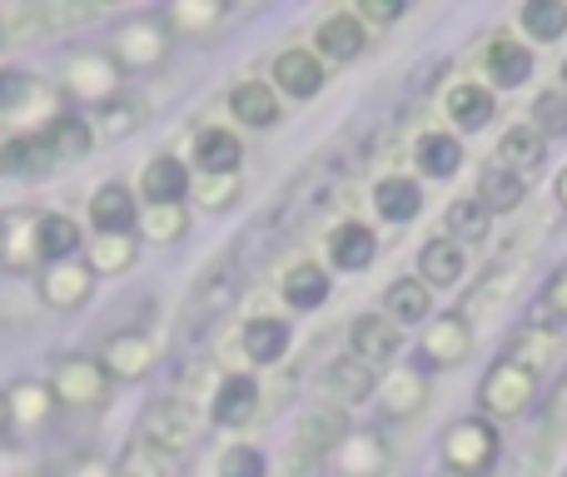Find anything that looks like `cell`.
I'll list each match as a JSON object with an SVG mask.
<instances>
[{"label": "cell", "mask_w": 567, "mask_h": 477, "mask_svg": "<svg viewBox=\"0 0 567 477\" xmlns=\"http://www.w3.org/2000/svg\"><path fill=\"white\" fill-rule=\"evenodd\" d=\"M498 458V428L483 418H463L443 433V463L458 477H483Z\"/></svg>", "instance_id": "6da1fadb"}, {"label": "cell", "mask_w": 567, "mask_h": 477, "mask_svg": "<svg viewBox=\"0 0 567 477\" xmlns=\"http://www.w3.org/2000/svg\"><path fill=\"white\" fill-rule=\"evenodd\" d=\"M140 438L150 443V448H159L165 458H179V453L195 448L199 438V423H195V408H189V398H179V393H169V398H159L155 408L145 413V433Z\"/></svg>", "instance_id": "7a4b0ae2"}, {"label": "cell", "mask_w": 567, "mask_h": 477, "mask_svg": "<svg viewBox=\"0 0 567 477\" xmlns=\"http://www.w3.org/2000/svg\"><path fill=\"white\" fill-rule=\"evenodd\" d=\"M533 393H538V379L508 359L493 363L478 383V403H483V413H493V418H518V413L533 403Z\"/></svg>", "instance_id": "3957f363"}, {"label": "cell", "mask_w": 567, "mask_h": 477, "mask_svg": "<svg viewBox=\"0 0 567 477\" xmlns=\"http://www.w3.org/2000/svg\"><path fill=\"white\" fill-rule=\"evenodd\" d=\"M235 299H239V269H235V259H225V263H215V269H205V279H199L195 293H189L185 333H189V339H195V333H205L209 323H215Z\"/></svg>", "instance_id": "277c9868"}, {"label": "cell", "mask_w": 567, "mask_h": 477, "mask_svg": "<svg viewBox=\"0 0 567 477\" xmlns=\"http://www.w3.org/2000/svg\"><path fill=\"white\" fill-rule=\"evenodd\" d=\"M50 393H55L60 403H70V408H100L110 393V373L100 359H85V353H70V359L55 363V383H50Z\"/></svg>", "instance_id": "5b68a950"}, {"label": "cell", "mask_w": 567, "mask_h": 477, "mask_svg": "<svg viewBox=\"0 0 567 477\" xmlns=\"http://www.w3.org/2000/svg\"><path fill=\"white\" fill-rule=\"evenodd\" d=\"M165 50H169V30L159 25L155 15H140V20H130V25L115 35V65L150 70V65H159V60H165Z\"/></svg>", "instance_id": "8992f818"}, {"label": "cell", "mask_w": 567, "mask_h": 477, "mask_svg": "<svg viewBox=\"0 0 567 477\" xmlns=\"http://www.w3.org/2000/svg\"><path fill=\"white\" fill-rule=\"evenodd\" d=\"M95 135L80 115H55L45 129L35 135V149H40V165H70V159H85Z\"/></svg>", "instance_id": "52a82bcc"}, {"label": "cell", "mask_w": 567, "mask_h": 477, "mask_svg": "<svg viewBox=\"0 0 567 477\" xmlns=\"http://www.w3.org/2000/svg\"><path fill=\"white\" fill-rule=\"evenodd\" d=\"M399 343H403V333H399V323H393L389 313H363V319H353V329H349L353 359H363L369 369L389 363L393 353H399Z\"/></svg>", "instance_id": "ba28073f"}, {"label": "cell", "mask_w": 567, "mask_h": 477, "mask_svg": "<svg viewBox=\"0 0 567 477\" xmlns=\"http://www.w3.org/2000/svg\"><path fill=\"white\" fill-rule=\"evenodd\" d=\"M115 80H120L115 55L80 50V55H70V65H65V85L75 90V95H85V100H100V105H110V95H115Z\"/></svg>", "instance_id": "9c48e42d"}, {"label": "cell", "mask_w": 567, "mask_h": 477, "mask_svg": "<svg viewBox=\"0 0 567 477\" xmlns=\"http://www.w3.org/2000/svg\"><path fill=\"white\" fill-rule=\"evenodd\" d=\"M473 349V329L463 313H443V319L429 323V333H423V359L433 363V369H453V363H463Z\"/></svg>", "instance_id": "30bf717a"}, {"label": "cell", "mask_w": 567, "mask_h": 477, "mask_svg": "<svg viewBox=\"0 0 567 477\" xmlns=\"http://www.w3.org/2000/svg\"><path fill=\"white\" fill-rule=\"evenodd\" d=\"M90 289H95V273L85 269V263L65 259V263H50L45 279H40V299L50 303V309H80V303L90 299Z\"/></svg>", "instance_id": "8fae6325"}, {"label": "cell", "mask_w": 567, "mask_h": 477, "mask_svg": "<svg viewBox=\"0 0 567 477\" xmlns=\"http://www.w3.org/2000/svg\"><path fill=\"white\" fill-rule=\"evenodd\" d=\"M255 408H259V388L249 373H229V379L215 388V403H209L219 428H245V423L255 418Z\"/></svg>", "instance_id": "7c38bea8"}, {"label": "cell", "mask_w": 567, "mask_h": 477, "mask_svg": "<svg viewBox=\"0 0 567 477\" xmlns=\"http://www.w3.org/2000/svg\"><path fill=\"white\" fill-rule=\"evenodd\" d=\"M140 195L150 199V209H155V205H179V199L189 195V169L179 165L175 155L150 159L145 175H140Z\"/></svg>", "instance_id": "4fadbf2b"}, {"label": "cell", "mask_w": 567, "mask_h": 477, "mask_svg": "<svg viewBox=\"0 0 567 477\" xmlns=\"http://www.w3.org/2000/svg\"><path fill=\"white\" fill-rule=\"evenodd\" d=\"M543 159H548V145H543V135L533 125H513L508 135L498 139V165L508 169V175H518V179L538 175Z\"/></svg>", "instance_id": "5bb4252c"}, {"label": "cell", "mask_w": 567, "mask_h": 477, "mask_svg": "<svg viewBox=\"0 0 567 477\" xmlns=\"http://www.w3.org/2000/svg\"><path fill=\"white\" fill-rule=\"evenodd\" d=\"M275 80H279L284 95L309 100V95H319L323 90V65H319L313 50H284V55L275 60Z\"/></svg>", "instance_id": "9a60e30c"}, {"label": "cell", "mask_w": 567, "mask_h": 477, "mask_svg": "<svg viewBox=\"0 0 567 477\" xmlns=\"http://www.w3.org/2000/svg\"><path fill=\"white\" fill-rule=\"evenodd\" d=\"M150 363H155V343H150L145 333H115V339H110V349H105V373L110 379L135 383V379H145L150 373Z\"/></svg>", "instance_id": "2e32d148"}, {"label": "cell", "mask_w": 567, "mask_h": 477, "mask_svg": "<svg viewBox=\"0 0 567 477\" xmlns=\"http://www.w3.org/2000/svg\"><path fill=\"white\" fill-rule=\"evenodd\" d=\"M90 225L100 235H130L135 229V195L125 185H100L90 199Z\"/></svg>", "instance_id": "e0dca14e"}, {"label": "cell", "mask_w": 567, "mask_h": 477, "mask_svg": "<svg viewBox=\"0 0 567 477\" xmlns=\"http://www.w3.org/2000/svg\"><path fill=\"white\" fill-rule=\"evenodd\" d=\"M229 110H235V120H245L249 129L279 125V100H275V90H269L265 80H245V85L229 90Z\"/></svg>", "instance_id": "ac0fdd59"}, {"label": "cell", "mask_w": 567, "mask_h": 477, "mask_svg": "<svg viewBox=\"0 0 567 477\" xmlns=\"http://www.w3.org/2000/svg\"><path fill=\"white\" fill-rule=\"evenodd\" d=\"M195 159H199L205 175H239L245 149H239L235 129H199L195 135Z\"/></svg>", "instance_id": "d6986e66"}, {"label": "cell", "mask_w": 567, "mask_h": 477, "mask_svg": "<svg viewBox=\"0 0 567 477\" xmlns=\"http://www.w3.org/2000/svg\"><path fill=\"white\" fill-rule=\"evenodd\" d=\"M558 353H563L558 329H548V323H533V329H523L518 339H513L508 363H518V369H528L533 379H538V369H548V363L558 359Z\"/></svg>", "instance_id": "ffe728a7"}, {"label": "cell", "mask_w": 567, "mask_h": 477, "mask_svg": "<svg viewBox=\"0 0 567 477\" xmlns=\"http://www.w3.org/2000/svg\"><path fill=\"white\" fill-rule=\"evenodd\" d=\"M80 249V225L70 215H40L35 219V253L45 263H65Z\"/></svg>", "instance_id": "44dd1931"}, {"label": "cell", "mask_w": 567, "mask_h": 477, "mask_svg": "<svg viewBox=\"0 0 567 477\" xmlns=\"http://www.w3.org/2000/svg\"><path fill=\"white\" fill-rule=\"evenodd\" d=\"M319 55L323 60H333V65H343V60H353V55H363V25H359V15H329L319 25Z\"/></svg>", "instance_id": "7402d4cb"}, {"label": "cell", "mask_w": 567, "mask_h": 477, "mask_svg": "<svg viewBox=\"0 0 567 477\" xmlns=\"http://www.w3.org/2000/svg\"><path fill=\"white\" fill-rule=\"evenodd\" d=\"M373 253H379V239H373L363 225H339L329 235V259H333V269H343V273L369 269Z\"/></svg>", "instance_id": "603a6c76"}, {"label": "cell", "mask_w": 567, "mask_h": 477, "mask_svg": "<svg viewBox=\"0 0 567 477\" xmlns=\"http://www.w3.org/2000/svg\"><path fill=\"white\" fill-rule=\"evenodd\" d=\"M488 75L498 80V85H523V80L533 75V50L523 45V40H508V35H493L488 45Z\"/></svg>", "instance_id": "cb8c5ba5"}, {"label": "cell", "mask_w": 567, "mask_h": 477, "mask_svg": "<svg viewBox=\"0 0 567 477\" xmlns=\"http://www.w3.org/2000/svg\"><path fill=\"white\" fill-rule=\"evenodd\" d=\"M373 205H379L383 219L403 225V219H413L423 209V195L409 175H389V179H379V189H373Z\"/></svg>", "instance_id": "d4e9b609"}, {"label": "cell", "mask_w": 567, "mask_h": 477, "mask_svg": "<svg viewBox=\"0 0 567 477\" xmlns=\"http://www.w3.org/2000/svg\"><path fill=\"white\" fill-rule=\"evenodd\" d=\"M423 379L413 369H399L389 383H379V408H383V418H409V413H419L423 408Z\"/></svg>", "instance_id": "484cf974"}, {"label": "cell", "mask_w": 567, "mask_h": 477, "mask_svg": "<svg viewBox=\"0 0 567 477\" xmlns=\"http://www.w3.org/2000/svg\"><path fill=\"white\" fill-rule=\"evenodd\" d=\"M329 388H333V398H343V403H363V398H373V393H379V379H373L369 363L349 353V359H333Z\"/></svg>", "instance_id": "4316f807"}, {"label": "cell", "mask_w": 567, "mask_h": 477, "mask_svg": "<svg viewBox=\"0 0 567 477\" xmlns=\"http://www.w3.org/2000/svg\"><path fill=\"white\" fill-rule=\"evenodd\" d=\"M423 283H439V289H453L463 279V249L453 239H429L423 243V259H419Z\"/></svg>", "instance_id": "83f0119b"}, {"label": "cell", "mask_w": 567, "mask_h": 477, "mask_svg": "<svg viewBox=\"0 0 567 477\" xmlns=\"http://www.w3.org/2000/svg\"><path fill=\"white\" fill-rule=\"evenodd\" d=\"M523 199H528V185H523L518 175H508L503 165H488V169H483V179H478V205L488 209V215H493V209H498V215H503V209H518Z\"/></svg>", "instance_id": "f1b7e54d"}, {"label": "cell", "mask_w": 567, "mask_h": 477, "mask_svg": "<svg viewBox=\"0 0 567 477\" xmlns=\"http://www.w3.org/2000/svg\"><path fill=\"white\" fill-rule=\"evenodd\" d=\"M284 299H289L293 309H319V303L329 299V273H323L319 263H293V269L284 273Z\"/></svg>", "instance_id": "f546056e"}, {"label": "cell", "mask_w": 567, "mask_h": 477, "mask_svg": "<svg viewBox=\"0 0 567 477\" xmlns=\"http://www.w3.org/2000/svg\"><path fill=\"white\" fill-rule=\"evenodd\" d=\"M383 309H389L393 323H423V319H429V309H433L429 283H423V279H399L389 289V299H383Z\"/></svg>", "instance_id": "4dcf8cb0"}, {"label": "cell", "mask_w": 567, "mask_h": 477, "mask_svg": "<svg viewBox=\"0 0 567 477\" xmlns=\"http://www.w3.org/2000/svg\"><path fill=\"white\" fill-rule=\"evenodd\" d=\"M289 349V323L284 319H249L245 329V353L255 363H279Z\"/></svg>", "instance_id": "1f68e13d"}, {"label": "cell", "mask_w": 567, "mask_h": 477, "mask_svg": "<svg viewBox=\"0 0 567 477\" xmlns=\"http://www.w3.org/2000/svg\"><path fill=\"white\" fill-rule=\"evenodd\" d=\"M299 443H303V453L339 448L343 443V413L339 408H313L309 418H303V428H299Z\"/></svg>", "instance_id": "d6a6232c"}, {"label": "cell", "mask_w": 567, "mask_h": 477, "mask_svg": "<svg viewBox=\"0 0 567 477\" xmlns=\"http://www.w3.org/2000/svg\"><path fill=\"white\" fill-rule=\"evenodd\" d=\"M449 115L458 120L463 129H483L493 120V90H483V85H458L449 95Z\"/></svg>", "instance_id": "836d02e7"}, {"label": "cell", "mask_w": 567, "mask_h": 477, "mask_svg": "<svg viewBox=\"0 0 567 477\" xmlns=\"http://www.w3.org/2000/svg\"><path fill=\"white\" fill-rule=\"evenodd\" d=\"M443 225H449V239L478 243V239H488V209L478 205V195H473V199H453L449 215H443Z\"/></svg>", "instance_id": "e575fe53"}, {"label": "cell", "mask_w": 567, "mask_h": 477, "mask_svg": "<svg viewBox=\"0 0 567 477\" xmlns=\"http://www.w3.org/2000/svg\"><path fill=\"white\" fill-rule=\"evenodd\" d=\"M523 30H528L533 40H563L567 6L563 0H528V6H523Z\"/></svg>", "instance_id": "d590c367"}, {"label": "cell", "mask_w": 567, "mask_h": 477, "mask_svg": "<svg viewBox=\"0 0 567 477\" xmlns=\"http://www.w3.org/2000/svg\"><path fill=\"white\" fill-rule=\"evenodd\" d=\"M413 155H419V165L429 169V175H453V169L463 165V145H458V139H453V135H443V129H433V135H423Z\"/></svg>", "instance_id": "8d00e7d4"}, {"label": "cell", "mask_w": 567, "mask_h": 477, "mask_svg": "<svg viewBox=\"0 0 567 477\" xmlns=\"http://www.w3.org/2000/svg\"><path fill=\"white\" fill-rule=\"evenodd\" d=\"M135 239L130 235H100L90 243V273H125L135 263Z\"/></svg>", "instance_id": "74e56055"}, {"label": "cell", "mask_w": 567, "mask_h": 477, "mask_svg": "<svg viewBox=\"0 0 567 477\" xmlns=\"http://www.w3.org/2000/svg\"><path fill=\"white\" fill-rule=\"evenodd\" d=\"M339 468H343V477H379V468H383V448L373 438H343L339 443Z\"/></svg>", "instance_id": "f35d334b"}, {"label": "cell", "mask_w": 567, "mask_h": 477, "mask_svg": "<svg viewBox=\"0 0 567 477\" xmlns=\"http://www.w3.org/2000/svg\"><path fill=\"white\" fill-rule=\"evenodd\" d=\"M518 269H523V259H503V263H493L488 269V283H483V289H473V299H468V313H478V309H498L503 303V293L513 289V283H518ZM468 313H463V319H468Z\"/></svg>", "instance_id": "ab89813d"}, {"label": "cell", "mask_w": 567, "mask_h": 477, "mask_svg": "<svg viewBox=\"0 0 567 477\" xmlns=\"http://www.w3.org/2000/svg\"><path fill=\"white\" fill-rule=\"evenodd\" d=\"M169 463L175 458H165V453L150 448L145 438H135L125 453H120V473L115 477H169Z\"/></svg>", "instance_id": "60d3db41"}, {"label": "cell", "mask_w": 567, "mask_h": 477, "mask_svg": "<svg viewBox=\"0 0 567 477\" xmlns=\"http://www.w3.org/2000/svg\"><path fill=\"white\" fill-rule=\"evenodd\" d=\"M50 398H55V393L40 388V383H20V388H10V393H6L10 418H16V423H40V418L50 413Z\"/></svg>", "instance_id": "b9f144b4"}, {"label": "cell", "mask_w": 567, "mask_h": 477, "mask_svg": "<svg viewBox=\"0 0 567 477\" xmlns=\"http://www.w3.org/2000/svg\"><path fill=\"white\" fill-rule=\"evenodd\" d=\"M185 229H189L185 205H155V209L145 215V235L155 239V243H175V239H185Z\"/></svg>", "instance_id": "7bdbcfd3"}, {"label": "cell", "mask_w": 567, "mask_h": 477, "mask_svg": "<svg viewBox=\"0 0 567 477\" xmlns=\"http://www.w3.org/2000/svg\"><path fill=\"white\" fill-rule=\"evenodd\" d=\"M533 129H548V135H567V90H548V95L533 100Z\"/></svg>", "instance_id": "ee69618b"}, {"label": "cell", "mask_w": 567, "mask_h": 477, "mask_svg": "<svg viewBox=\"0 0 567 477\" xmlns=\"http://www.w3.org/2000/svg\"><path fill=\"white\" fill-rule=\"evenodd\" d=\"M195 195L205 209H229L239 199V175H205L195 185Z\"/></svg>", "instance_id": "f6af8a7d"}, {"label": "cell", "mask_w": 567, "mask_h": 477, "mask_svg": "<svg viewBox=\"0 0 567 477\" xmlns=\"http://www.w3.org/2000/svg\"><path fill=\"white\" fill-rule=\"evenodd\" d=\"M219 20H225V6H215V0H209V6H175L169 10V25L175 30H209V25H219Z\"/></svg>", "instance_id": "bcb514c9"}, {"label": "cell", "mask_w": 567, "mask_h": 477, "mask_svg": "<svg viewBox=\"0 0 567 477\" xmlns=\"http://www.w3.org/2000/svg\"><path fill=\"white\" fill-rule=\"evenodd\" d=\"M219 477H265V458H259L249 443H235V448L219 458Z\"/></svg>", "instance_id": "7dc6e473"}, {"label": "cell", "mask_w": 567, "mask_h": 477, "mask_svg": "<svg viewBox=\"0 0 567 477\" xmlns=\"http://www.w3.org/2000/svg\"><path fill=\"white\" fill-rule=\"evenodd\" d=\"M30 90H35V80H30L25 70H0V115H10V110L25 105Z\"/></svg>", "instance_id": "c3c4849f"}, {"label": "cell", "mask_w": 567, "mask_h": 477, "mask_svg": "<svg viewBox=\"0 0 567 477\" xmlns=\"http://www.w3.org/2000/svg\"><path fill=\"white\" fill-rule=\"evenodd\" d=\"M105 129L110 135H130V129H140V105H130V100L105 105Z\"/></svg>", "instance_id": "681fc988"}, {"label": "cell", "mask_w": 567, "mask_h": 477, "mask_svg": "<svg viewBox=\"0 0 567 477\" xmlns=\"http://www.w3.org/2000/svg\"><path fill=\"white\" fill-rule=\"evenodd\" d=\"M543 303H548V313L558 323H567V269H558L548 279V293H543Z\"/></svg>", "instance_id": "f907efd6"}, {"label": "cell", "mask_w": 567, "mask_h": 477, "mask_svg": "<svg viewBox=\"0 0 567 477\" xmlns=\"http://www.w3.org/2000/svg\"><path fill=\"white\" fill-rule=\"evenodd\" d=\"M399 15H403L399 0H363V6H359V25H363V20H373V25H389V20H399Z\"/></svg>", "instance_id": "816d5d0a"}, {"label": "cell", "mask_w": 567, "mask_h": 477, "mask_svg": "<svg viewBox=\"0 0 567 477\" xmlns=\"http://www.w3.org/2000/svg\"><path fill=\"white\" fill-rule=\"evenodd\" d=\"M563 433H567V379H563L558 398H553V408H548V438H563Z\"/></svg>", "instance_id": "f5cc1de1"}, {"label": "cell", "mask_w": 567, "mask_h": 477, "mask_svg": "<svg viewBox=\"0 0 567 477\" xmlns=\"http://www.w3.org/2000/svg\"><path fill=\"white\" fill-rule=\"evenodd\" d=\"M6 235H10V219L0 215V263H6Z\"/></svg>", "instance_id": "db71d44e"}, {"label": "cell", "mask_w": 567, "mask_h": 477, "mask_svg": "<svg viewBox=\"0 0 567 477\" xmlns=\"http://www.w3.org/2000/svg\"><path fill=\"white\" fill-rule=\"evenodd\" d=\"M10 428V403H6V393H0V433Z\"/></svg>", "instance_id": "11a10c76"}, {"label": "cell", "mask_w": 567, "mask_h": 477, "mask_svg": "<svg viewBox=\"0 0 567 477\" xmlns=\"http://www.w3.org/2000/svg\"><path fill=\"white\" fill-rule=\"evenodd\" d=\"M558 205L567 209V169H563V175H558Z\"/></svg>", "instance_id": "9f6ffc18"}, {"label": "cell", "mask_w": 567, "mask_h": 477, "mask_svg": "<svg viewBox=\"0 0 567 477\" xmlns=\"http://www.w3.org/2000/svg\"><path fill=\"white\" fill-rule=\"evenodd\" d=\"M563 85H567V60H563Z\"/></svg>", "instance_id": "6f0895ef"}, {"label": "cell", "mask_w": 567, "mask_h": 477, "mask_svg": "<svg viewBox=\"0 0 567 477\" xmlns=\"http://www.w3.org/2000/svg\"><path fill=\"white\" fill-rule=\"evenodd\" d=\"M0 45H6V30H0Z\"/></svg>", "instance_id": "680465c9"}]
</instances>
